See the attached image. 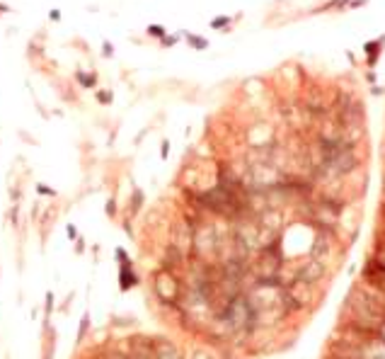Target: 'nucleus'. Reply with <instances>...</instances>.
<instances>
[{"mask_svg": "<svg viewBox=\"0 0 385 359\" xmlns=\"http://www.w3.org/2000/svg\"><path fill=\"white\" fill-rule=\"evenodd\" d=\"M87 325H90V313H85V316L80 318V328H78V340H75L78 345H80V342L85 340V333H87Z\"/></svg>", "mask_w": 385, "mask_h": 359, "instance_id": "6e6552de", "label": "nucleus"}, {"mask_svg": "<svg viewBox=\"0 0 385 359\" xmlns=\"http://www.w3.org/2000/svg\"><path fill=\"white\" fill-rule=\"evenodd\" d=\"M361 284H366L368 289L378 291L385 298V267H381L373 257L366 260L364 270H361Z\"/></svg>", "mask_w": 385, "mask_h": 359, "instance_id": "f03ea898", "label": "nucleus"}, {"mask_svg": "<svg viewBox=\"0 0 385 359\" xmlns=\"http://www.w3.org/2000/svg\"><path fill=\"white\" fill-rule=\"evenodd\" d=\"M143 204V192L141 190H133V199H131V211H138Z\"/></svg>", "mask_w": 385, "mask_h": 359, "instance_id": "9b49d317", "label": "nucleus"}, {"mask_svg": "<svg viewBox=\"0 0 385 359\" xmlns=\"http://www.w3.org/2000/svg\"><path fill=\"white\" fill-rule=\"evenodd\" d=\"M228 24H230V17H216V20L211 22L213 29H218V27H228Z\"/></svg>", "mask_w": 385, "mask_h": 359, "instance_id": "4468645a", "label": "nucleus"}, {"mask_svg": "<svg viewBox=\"0 0 385 359\" xmlns=\"http://www.w3.org/2000/svg\"><path fill=\"white\" fill-rule=\"evenodd\" d=\"M65 233H68V238H70V240H75V238H78V231H75V226H68V228H65Z\"/></svg>", "mask_w": 385, "mask_h": 359, "instance_id": "aec40b11", "label": "nucleus"}, {"mask_svg": "<svg viewBox=\"0 0 385 359\" xmlns=\"http://www.w3.org/2000/svg\"><path fill=\"white\" fill-rule=\"evenodd\" d=\"M160 42H162L165 46H175V44H177V37H162Z\"/></svg>", "mask_w": 385, "mask_h": 359, "instance_id": "6ab92c4d", "label": "nucleus"}, {"mask_svg": "<svg viewBox=\"0 0 385 359\" xmlns=\"http://www.w3.org/2000/svg\"><path fill=\"white\" fill-rule=\"evenodd\" d=\"M75 78H78V83L82 85V87H95L97 85V75H85V73H75Z\"/></svg>", "mask_w": 385, "mask_h": 359, "instance_id": "0eeeda50", "label": "nucleus"}, {"mask_svg": "<svg viewBox=\"0 0 385 359\" xmlns=\"http://www.w3.org/2000/svg\"><path fill=\"white\" fill-rule=\"evenodd\" d=\"M104 211H107V216H117V202H114V199H109V202H107V207H104Z\"/></svg>", "mask_w": 385, "mask_h": 359, "instance_id": "dca6fc26", "label": "nucleus"}, {"mask_svg": "<svg viewBox=\"0 0 385 359\" xmlns=\"http://www.w3.org/2000/svg\"><path fill=\"white\" fill-rule=\"evenodd\" d=\"M54 308H56V296H54V291H46V318H51Z\"/></svg>", "mask_w": 385, "mask_h": 359, "instance_id": "f8f14e48", "label": "nucleus"}, {"mask_svg": "<svg viewBox=\"0 0 385 359\" xmlns=\"http://www.w3.org/2000/svg\"><path fill=\"white\" fill-rule=\"evenodd\" d=\"M49 17H51L54 22H59V20H61V12H59V10H51V12H49Z\"/></svg>", "mask_w": 385, "mask_h": 359, "instance_id": "393cba45", "label": "nucleus"}, {"mask_svg": "<svg viewBox=\"0 0 385 359\" xmlns=\"http://www.w3.org/2000/svg\"><path fill=\"white\" fill-rule=\"evenodd\" d=\"M10 218H12V226H17V207L12 209V214H10Z\"/></svg>", "mask_w": 385, "mask_h": 359, "instance_id": "a878e982", "label": "nucleus"}, {"mask_svg": "<svg viewBox=\"0 0 385 359\" xmlns=\"http://www.w3.org/2000/svg\"><path fill=\"white\" fill-rule=\"evenodd\" d=\"M97 100H100L102 105H112L114 95H112V92H97Z\"/></svg>", "mask_w": 385, "mask_h": 359, "instance_id": "2eb2a0df", "label": "nucleus"}, {"mask_svg": "<svg viewBox=\"0 0 385 359\" xmlns=\"http://www.w3.org/2000/svg\"><path fill=\"white\" fill-rule=\"evenodd\" d=\"M148 34H150V37L162 39V37H167V29H165V27H160V24H148Z\"/></svg>", "mask_w": 385, "mask_h": 359, "instance_id": "9d476101", "label": "nucleus"}, {"mask_svg": "<svg viewBox=\"0 0 385 359\" xmlns=\"http://www.w3.org/2000/svg\"><path fill=\"white\" fill-rule=\"evenodd\" d=\"M155 294L165 303H177V298H180V282L175 279V275L170 270H165V272H160L155 277Z\"/></svg>", "mask_w": 385, "mask_h": 359, "instance_id": "7ed1b4c3", "label": "nucleus"}, {"mask_svg": "<svg viewBox=\"0 0 385 359\" xmlns=\"http://www.w3.org/2000/svg\"><path fill=\"white\" fill-rule=\"evenodd\" d=\"M383 44V39H378V42H371V44H366L364 49H366V54H368V63L373 66L376 63V59H378V46Z\"/></svg>", "mask_w": 385, "mask_h": 359, "instance_id": "423d86ee", "label": "nucleus"}, {"mask_svg": "<svg viewBox=\"0 0 385 359\" xmlns=\"http://www.w3.org/2000/svg\"><path fill=\"white\" fill-rule=\"evenodd\" d=\"M344 2H346V0H332V2H329L327 7H322V10H329V7H342Z\"/></svg>", "mask_w": 385, "mask_h": 359, "instance_id": "4be33fe9", "label": "nucleus"}, {"mask_svg": "<svg viewBox=\"0 0 385 359\" xmlns=\"http://www.w3.org/2000/svg\"><path fill=\"white\" fill-rule=\"evenodd\" d=\"M102 54H104V56H112V54H114V46H112V44H104V46H102Z\"/></svg>", "mask_w": 385, "mask_h": 359, "instance_id": "412c9836", "label": "nucleus"}, {"mask_svg": "<svg viewBox=\"0 0 385 359\" xmlns=\"http://www.w3.org/2000/svg\"><path fill=\"white\" fill-rule=\"evenodd\" d=\"M344 313H349V328L361 333H381L385 325V298L366 284H356L346 294Z\"/></svg>", "mask_w": 385, "mask_h": 359, "instance_id": "f257e3e1", "label": "nucleus"}, {"mask_svg": "<svg viewBox=\"0 0 385 359\" xmlns=\"http://www.w3.org/2000/svg\"><path fill=\"white\" fill-rule=\"evenodd\" d=\"M192 359H211V357H208L206 352H201V350H199V352H194V355H192Z\"/></svg>", "mask_w": 385, "mask_h": 359, "instance_id": "b1692460", "label": "nucleus"}, {"mask_svg": "<svg viewBox=\"0 0 385 359\" xmlns=\"http://www.w3.org/2000/svg\"><path fill=\"white\" fill-rule=\"evenodd\" d=\"M153 347H155V359H182L180 347L172 340L158 338V340H153Z\"/></svg>", "mask_w": 385, "mask_h": 359, "instance_id": "20e7f679", "label": "nucleus"}, {"mask_svg": "<svg viewBox=\"0 0 385 359\" xmlns=\"http://www.w3.org/2000/svg\"><path fill=\"white\" fill-rule=\"evenodd\" d=\"M187 39H189V44H192L194 49H206V46H208V42H206V39H201V37L187 34Z\"/></svg>", "mask_w": 385, "mask_h": 359, "instance_id": "ddd939ff", "label": "nucleus"}, {"mask_svg": "<svg viewBox=\"0 0 385 359\" xmlns=\"http://www.w3.org/2000/svg\"><path fill=\"white\" fill-rule=\"evenodd\" d=\"M37 190H39V194H46V197H54V194H56V192H54L51 187H46V185H39Z\"/></svg>", "mask_w": 385, "mask_h": 359, "instance_id": "f3484780", "label": "nucleus"}, {"mask_svg": "<svg viewBox=\"0 0 385 359\" xmlns=\"http://www.w3.org/2000/svg\"><path fill=\"white\" fill-rule=\"evenodd\" d=\"M167 153H170V141H162V148H160V158L167 160Z\"/></svg>", "mask_w": 385, "mask_h": 359, "instance_id": "a211bd4d", "label": "nucleus"}, {"mask_svg": "<svg viewBox=\"0 0 385 359\" xmlns=\"http://www.w3.org/2000/svg\"><path fill=\"white\" fill-rule=\"evenodd\" d=\"M117 260H122V262H126L128 257H126V253L122 250V248H117Z\"/></svg>", "mask_w": 385, "mask_h": 359, "instance_id": "5701e85b", "label": "nucleus"}, {"mask_svg": "<svg viewBox=\"0 0 385 359\" xmlns=\"http://www.w3.org/2000/svg\"><path fill=\"white\" fill-rule=\"evenodd\" d=\"M381 267H385V243H376V250H373V255H371Z\"/></svg>", "mask_w": 385, "mask_h": 359, "instance_id": "1a4fd4ad", "label": "nucleus"}, {"mask_svg": "<svg viewBox=\"0 0 385 359\" xmlns=\"http://www.w3.org/2000/svg\"><path fill=\"white\" fill-rule=\"evenodd\" d=\"M119 287H122V291H128V289L136 284V275L131 272V260H126V262H122V272H119Z\"/></svg>", "mask_w": 385, "mask_h": 359, "instance_id": "39448f33", "label": "nucleus"}, {"mask_svg": "<svg viewBox=\"0 0 385 359\" xmlns=\"http://www.w3.org/2000/svg\"><path fill=\"white\" fill-rule=\"evenodd\" d=\"M82 243H85V240H82V238H78V253H82V250H85V245H82Z\"/></svg>", "mask_w": 385, "mask_h": 359, "instance_id": "bb28decb", "label": "nucleus"}]
</instances>
